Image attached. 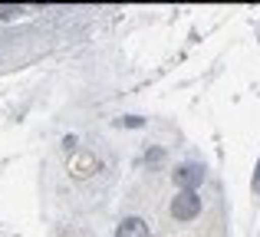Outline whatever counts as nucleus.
<instances>
[{
	"label": "nucleus",
	"mask_w": 260,
	"mask_h": 237,
	"mask_svg": "<svg viewBox=\"0 0 260 237\" xmlns=\"http://www.w3.org/2000/svg\"><path fill=\"white\" fill-rule=\"evenodd\" d=\"M198 211H201V198H198V191H181V194L172 201V214H175L178 221L198 218Z\"/></svg>",
	"instance_id": "1"
},
{
	"label": "nucleus",
	"mask_w": 260,
	"mask_h": 237,
	"mask_svg": "<svg viewBox=\"0 0 260 237\" xmlns=\"http://www.w3.org/2000/svg\"><path fill=\"white\" fill-rule=\"evenodd\" d=\"M175 181L184 188V191H194V188L204 181V168L201 165H184V168H178V172H175Z\"/></svg>",
	"instance_id": "2"
},
{
	"label": "nucleus",
	"mask_w": 260,
	"mask_h": 237,
	"mask_svg": "<svg viewBox=\"0 0 260 237\" xmlns=\"http://www.w3.org/2000/svg\"><path fill=\"white\" fill-rule=\"evenodd\" d=\"M115 237H148V224L142 218H125L119 224V231H115Z\"/></svg>",
	"instance_id": "3"
}]
</instances>
